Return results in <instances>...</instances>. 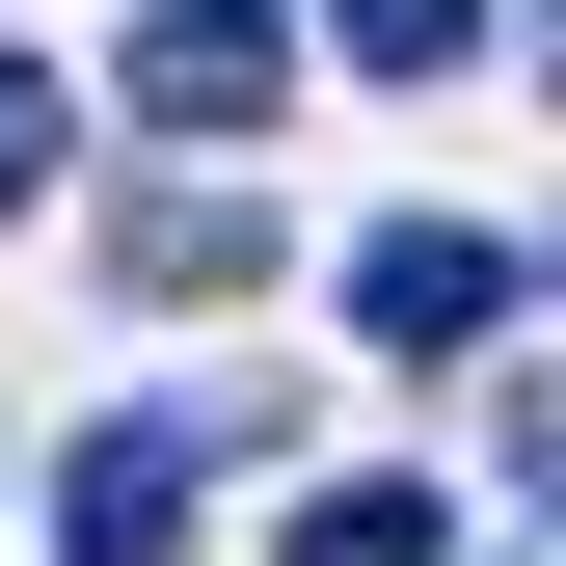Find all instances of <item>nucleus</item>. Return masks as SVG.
<instances>
[{
    "mask_svg": "<svg viewBox=\"0 0 566 566\" xmlns=\"http://www.w3.org/2000/svg\"><path fill=\"white\" fill-rule=\"evenodd\" d=\"M189 513H217V405H108L54 459V566H189Z\"/></svg>",
    "mask_w": 566,
    "mask_h": 566,
    "instance_id": "nucleus-1",
    "label": "nucleus"
},
{
    "mask_svg": "<svg viewBox=\"0 0 566 566\" xmlns=\"http://www.w3.org/2000/svg\"><path fill=\"white\" fill-rule=\"evenodd\" d=\"M270 108H297V28H270V0H135V135H217L243 163Z\"/></svg>",
    "mask_w": 566,
    "mask_h": 566,
    "instance_id": "nucleus-2",
    "label": "nucleus"
},
{
    "mask_svg": "<svg viewBox=\"0 0 566 566\" xmlns=\"http://www.w3.org/2000/svg\"><path fill=\"white\" fill-rule=\"evenodd\" d=\"M350 324H378V350H513L539 270L485 243V217H378V243H350Z\"/></svg>",
    "mask_w": 566,
    "mask_h": 566,
    "instance_id": "nucleus-3",
    "label": "nucleus"
},
{
    "mask_svg": "<svg viewBox=\"0 0 566 566\" xmlns=\"http://www.w3.org/2000/svg\"><path fill=\"white\" fill-rule=\"evenodd\" d=\"M108 270H135V297H243V270H270V189H217V163H189V189H135Z\"/></svg>",
    "mask_w": 566,
    "mask_h": 566,
    "instance_id": "nucleus-4",
    "label": "nucleus"
},
{
    "mask_svg": "<svg viewBox=\"0 0 566 566\" xmlns=\"http://www.w3.org/2000/svg\"><path fill=\"white\" fill-rule=\"evenodd\" d=\"M297 566H459V513H432V485H324Z\"/></svg>",
    "mask_w": 566,
    "mask_h": 566,
    "instance_id": "nucleus-5",
    "label": "nucleus"
},
{
    "mask_svg": "<svg viewBox=\"0 0 566 566\" xmlns=\"http://www.w3.org/2000/svg\"><path fill=\"white\" fill-rule=\"evenodd\" d=\"M54 163H82V82H54V54H0V217H28Z\"/></svg>",
    "mask_w": 566,
    "mask_h": 566,
    "instance_id": "nucleus-6",
    "label": "nucleus"
},
{
    "mask_svg": "<svg viewBox=\"0 0 566 566\" xmlns=\"http://www.w3.org/2000/svg\"><path fill=\"white\" fill-rule=\"evenodd\" d=\"M324 28L378 54V82H459V54H485V0H324Z\"/></svg>",
    "mask_w": 566,
    "mask_h": 566,
    "instance_id": "nucleus-7",
    "label": "nucleus"
}]
</instances>
